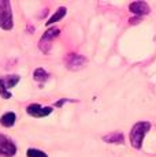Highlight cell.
<instances>
[{
	"label": "cell",
	"mask_w": 156,
	"mask_h": 157,
	"mask_svg": "<svg viewBox=\"0 0 156 157\" xmlns=\"http://www.w3.org/2000/svg\"><path fill=\"white\" fill-rule=\"evenodd\" d=\"M68 101H74V100H68V98H62L60 101H58L55 104V107H62L63 104H64V102H68Z\"/></svg>",
	"instance_id": "5bb4252c"
},
{
	"label": "cell",
	"mask_w": 156,
	"mask_h": 157,
	"mask_svg": "<svg viewBox=\"0 0 156 157\" xmlns=\"http://www.w3.org/2000/svg\"><path fill=\"white\" fill-rule=\"evenodd\" d=\"M66 14H67V8H66V7H59L58 10L55 11V14H53L52 17L48 19V22H45V25L47 26H52L53 23H56L58 21H60L62 18H64Z\"/></svg>",
	"instance_id": "8fae6325"
},
{
	"label": "cell",
	"mask_w": 156,
	"mask_h": 157,
	"mask_svg": "<svg viewBox=\"0 0 156 157\" xmlns=\"http://www.w3.org/2000/svg\"><path fill=\"white\" fill-rule=\"evenodd\" d=\"M0 28L6 32L14 29L13 6L8 0H0Z\"/></svg>",
	"instance_id": "7a4b0ae2"
},
{
	"label": "cell",
	"mask_w": 156,
	"mask_h": 157,
	"mask_svg": "<svg viewBox=\"0 0 156 157\" xmlns=\"http://www.w3.org/2000/svg\"><path fill=\"white\" fill-rule=\"evenodd\" d=\"M26 156L28 157H48V155L44 150L36 149V147H29V149L26 150Z\"/></svg>",
	"instance_id": "4fadbf2b"
},
{
	"label": "cell",
	"mask_w": 156,
	"mask_h": 157,
	"mask_svg": "<svg viewBox=\"0 0 156 157\" xmlns=\"http://www.w3.org/2000/svg\"><path fill=\"white\" fill-rule=\"evenodd\" d=\"M66 67L71 71H78L86 64V57L78 53H68L64 59Z\"/></svg>",
	"instance_id": "8992f818"
},
{
	"label": "cell",
	"mask_w": 156,
	"mask_h": 157,
	"mask_svg": "<svg viewBox=\"0 0 156 157\" xmlns=\"http://www.w3.org/2000/svg\"><path fill=\"white\" fill-rule=\"evenodd\" d=\"M33 78L37 82H45V81H48V78H49V74L43 67H38L33 71Z\"/></svg>",
	"instance_id": "7c38bea8"
},
{
	"label": "cell",
	"mask_w": 156,
	"mask_h": 157,
	"mask_svg": "<svg viewBox=\"0 0 156 157\" xmlns=\"http://www.w3.org/2000/svg\"><path fill=\"white\" fill-rule=\"evenodd\" d=\"M15 120H17V115L10 111V112H6L0 116V124L6 128H10L15 124Z\"/></svg>",
	"instance_id": "30bf717a"
},
{
	"label": "cell",
	"mask_w": 156,
	"mask_h": 157,
	"mask_svg": "<svg viewBox=\"0 0 156 157\" xmlns=\"http://www.w3.org/2000/svg\"><path fill=\"white\" fill-rule=\"evenodd\" d=\"M103 141L107 144H116V145H122L125 144V135L122 134L121 131H114L110 132V134L104 135Z\"/></svg>",
	"instance_id": "9c48e42d"
},
{
	"label": "cell",
	"mask_w": 156,
	"mask_h": 157,
	"mask_svg": "<svg viewBox=\"0 0 156 157\" xmlns=\"http://www.w3.org/2000/svg\"><path fill=\"white\" fill-rule=\"evenodd\" d=\"M129 10L133 14H136L137 17H141V15H145L149 13V6L145 2H134V3H130Z\"/></svg>",
	"instance_id": "ba28073f"
},
{
	"label": "cell",
	"mask_w": 156,
	"mask_h": 157,
	"mask_svg": "<svg viewBox=\"0 0 156 157\" xmlns=\"http://www.w3.org/2000/svg\"><path fill=\"white\" fill-rule=\"evenodd\" d=\"M19 81H21V77L17 75V74L7 75V77L0 78V96H2V98H4V100H10V98L13 97L10 89H13Z\"/></svg>",
	"instance_id": "3957f363"
},
{
	"label": "cell",
	"mask_w": 156,
	"mask_h": 157,
	"mask_svg": "<svg viewBox=\"0 0 156 157\" xmlns=\"http://www.w3.org/2000/svg\"><path fill=\"white\" fill-rule=\"evenodd\" d=\"M52 112H53L52 107H43V105L37 104V102L26 107V113L32 117H47Z\"/></svg>",
	"instance_id": "52a82bcc"
},
{
	"label": "cell",
	"mask_w": 156,
	"mask_h": 157,
	"mask_svg": "<svg viewBox=\"0 0 156 157\" xmlns=\"http://www.w3.org/2000/svg\"><path fill=\"white\" fill-rule=\"evenodd\" d=\"M59 33H60V30H59L58 28H51V29H48L43 36H41L40 41H38V48H40L41 52L45 53V55L49 53L51 48H52L53 40L59 36Z\"/></svg>",
	"instance_id": "277c9868"
},
{
	"label": "cell",
	"mask_w": 156,
	"mask_h": 157,
	"mask_svg": "<svg viewBox=\"0 0 156 157\" xmlns=\"http://www.w3.org/2000/svg\"><path fill=\"white\" fill-rule=\"evenodd\" d=\"M17 145L7 135L0 134V157H14L17 155Z\"/></svg>",
	"instance_id": "5b68a950"
},
{
	"label": "cell",
	"mask_w": 156,
	"mask_h": 157,
	"mask_svg": "<svg viewBox=\"0 0 156 157\" xmlns=\"http://www.w3.org/2000/svg\"><path fill=\"white\" fill-rule=\"evenodd\" d=\"M149 128H151V123L149 122H138L131 127L129 138H130V144L134 149H141L144 137L149 131Z\"/></svg>",
	"instance_id": "6da1fadb"
}]
</instances>
